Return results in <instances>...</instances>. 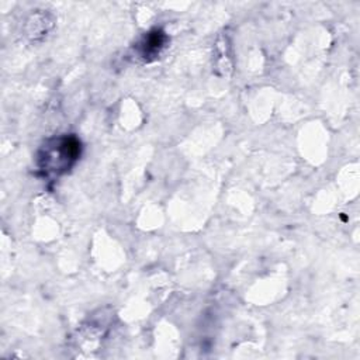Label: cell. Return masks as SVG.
<instances>
[{"label":"cell","mask_w":360,"mask_h":360,"mask_svg":"<svg viewBox=\"0 0 360 360\" xmlns=\"http://www.w3.org/2000/svg\"><path fill=\"white\" fill-rule=\"evenodd\" d=\"M80 141L73 135H62L48 141L38 153V169L44 176L66 173L80 156Z\"/></svg>","instance_id":"obj_1"},{"label":"cell","mask_w":360,"mask_h":360,"mask_svg":"<svg viewBox=\"0 0 360 360\" xmlns=\"http://www.w3.org/2000/svg\"><path fill=\"white\" fill-rule=\"evenodd\" d=\"M166 45V35L162 31H150L139 44L141 56L149 59L150 56H158L162 48Z\"/></svg>","instance_id":"obj_2"}]
</instances>
